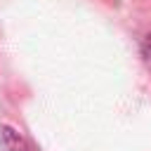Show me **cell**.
<instances>
[{"label":"cell","mask_w":151,"mask_h":151,"mask_svg":"<svg viewBox=\"0 0 151 151\" xmlns=\"http://www.w3.org/2000/svg\"><path fill=\"white\" fill-rule=\"evenodd\" d=\"M0 139H2V149L5 151H35V146L14 127L2 125L0 127Z\"/></svg>","instance_id":"obj_1"},{"label":"cell","mask_w":151,"mask_h":151,"mask_svg":"<svg viewBox=\"0 0 151 151\" xmlns=\"http://www.w3.org/2000/svg\"><path fill=\"white\" fill-rule=\"evenodd\" d=\"M142 54H144V61H146V64H149V68H151V33H149V35H146V40H144Z\"/></svg>","instance_id":"obj_2"}]
</instances>
